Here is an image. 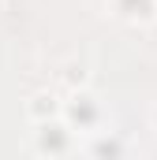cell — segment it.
I'll use <instances>...</instances> for the list:
<instances>
[{"label":"cell","instance_id":"obj_7","mask_svg":"<svg viewBox=\"0 0 157 160\" xmlns=\"http://www.w3.org/2000/svg\"><path fill=\"white\" fill-rule=\"evenodd\" d=\"M0 4H4V0H0Z\"/></svg>","mask_w":157,"mask_h":160},{"label":"cell","instance_id":"obj_5","mask_svg":"<svg viewBox=\"0 0 157 160\" xmlns=\"http://www.w3.org/2000/svg\"><path fill=\"white\" fill-rule=\"evenodd\" d=\"M90 157L94 160H120V138L116 134H97L94 145H90Z\"/></svg>","mask_w":157,"mask_h":160},{"label":"cell","instance_id":"obj_2","mask_svg":"<svg viewBox=\"0 0 157 160\" xmlns=\"http://www.w3.org/2000/svg\"><path fill=\"white\" fill-rule=\"evenodd\" d=\"M34 145H38V153L45 157H64L68 149H71V130H68V123H38V130H34Z\"/></svg>","mask_w":157,"mask_h":160},{"label":"cell","instance_id":"obj_4","mask_svg":"<svg viewBox=\"0 0 157 160\" xmlns=\"http://www.w3.org/2000/svg\"><path fill=\"white\" fill-rule=\"evenodd\" d=\"M26 112H30V119H38V123H49L52 116H56V112H64V104L56 101V93L41 89V93H34V97H30Z\"/></svg>","mask_w":157,"mask_h":160},{"label":"cell","instance_id":"obj_3","mask_svg":"<svg viewBox=\"0 0 157 160\" xmlns=\"http://www.w3.org/2000/svg\"><path fill=\"white\" fill-rule=\"evenodd\" d=\"M112 11L127 22H154L157 19V0H112Z\"/></svg>","mask_w":157,"mask_h":160},{"label":"cell","instance_id":"obj_6","mask_svg":"<svg viewBox=\"0 0 157 160\" xmlns=\"http://www.w3.org/2000/svg\"><path fill=\"white\" fill-rule=\"evenodd\" d=\"M154 123H157V112H154Z\"/></svg>","mask_w":157,"mask_h":160},{"label":"cell","instance_id":"obj_1","mask_svg":"<svg viewBox=\"0 0 157 160\" xmlns=\"http://www.w3.org/2000/svg\"><path fill=\"white\" fill-rule=\"evenodd\" d=\"M64 116H68V123L78 127V130H94V127L101 123V104H97V97H94V93L75 89V93H71V101L64 104Z\"/></svg>","mask_w":157,"mask_h":160}]
</instances>
